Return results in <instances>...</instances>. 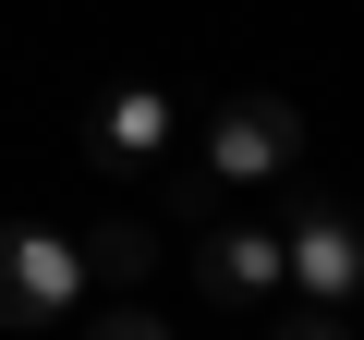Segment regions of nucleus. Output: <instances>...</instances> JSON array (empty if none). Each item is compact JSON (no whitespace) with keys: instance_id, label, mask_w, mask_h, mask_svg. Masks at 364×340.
<instances>
[{"instance_id":"nucleus-4","label":"nucleus","mask_w":364,"mask_h":340,"mask_svg":"<svg viewBox=\"0 0 364 340\" xmlns=\"http://www.w3.org/2000/svg\"><path fill=\"white\" fill-rule=\"evenodd\" d=\"M97 267H109V280H146L158 255H146V231H97Z\"/></svg>"},{"instance_id":"nucleus-3","label":"nucleus","mask_w":364,"mask_h":340,"mask_svg":"<svg viewBox=\"0 0 364 340\" xmlns=\"http://www.w3.org/2000/svg\"><path fill=\"white\" fill-rule=\"evenodd\" d=\"M219 292H255V280H279V243L267 231H243V243H219V267H207Z\"/></svg>"},{"instance_id":"nucleus-5","label":"nucleus","mask_w":364,"mask_h":340,"mask_svg":"<svg viewBox=\"0 0 364 340\" xmlns=\"http://www.w3.org/2000/svg\"><path fill=\"white\" fill-rule=\"evenodd\" d=\"M109 340H158V328H109Z\"/></svg>"},{"instance_id":"nucleus-2","label":"nucleus","mask_w":364,"mask_h":340,"mask_svg":"<svg viewBox=\"0 0 364 340\" xmlns=\"http://www.w3.org/2000/svg\"><path fill=\"white\" fill-rule=\"evenodd\" d=\"M279 158H291V110H231L219 122V170L255 183V170H279Z\"/></svg>"},{"instance_id":"nucleus-1","label":"nucleus","mask_w":364,"mask_h":340,"mask_svg":"<svg viewBox=\"0 0 364 340\" xmlns=\"http://www.w3.org/2000/svg\"><path fill=\"white\" fill-rule=\"evenodd\" d=\"M49 304H73V255H61V243H37V231H13V243H0V316L37 328Z\"/></svg>"}]
</instances>
